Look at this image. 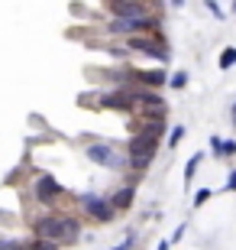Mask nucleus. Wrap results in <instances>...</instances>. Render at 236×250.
<instances>
[{
	"label": "nucleus",
	"instance_id": "obj_1",
	"mask_svg": "<svg viewBox=\"0 0 236 250\" xmlns=\"http://www.w3.org/2000/svg\"><path fill=\"white\" fill-rule=\"evenodd\" d=\"M36 234L39 237H49L55 244H74L78 241V221L74 218H62V214H46V218H39L36 221Z\"/></svg>",
	"mask_w": 236,
	"mask_h": 250
},
{
	"label": "nucleus",
	"instance_id": "obj_2",
	"mask_svg": "<svg viewBox=\"0 0 236 250\" xmlns=\"http://www.w3.org/2000/svg\"><path fill=\"white\" fill-rule=\"evenodd\" d=\"M162 130V117L155 124H149L145 130H139L136 137L127 143V156H155V133Z\"/></svg>",
	"mask_w": 236,
	"mask_h": 250
},
{
	"label": "nucleus",
	"instance_id": "obj_3",
	"mask_svg": "<svg viewBox=\"0 0 236 250\" xmlns=\"http://www.w3.org/2000/svg\"><path fill=\"white\" fill-rule=\"evenodd\" d=\"M129 49H133V52H139V56L155 59V62H168V59H172L168 46H162V39L143 36V33H133V36H129Z\"/></svg>",
	"mask_w": 236,
	"mask_h": 250
},
{
	"label": "nucleus",
	"instance_id": "obj_4",
	"mask_svg": "<svg viewBox=\"0 0 236 250\" xmlns=\"http://www.w3.org/2000/svg\"><path fill=\"white\" fill-rule=\"evenodd\" d=\"M78 202H81V208L91 214L94 221H100V224H110V221H113V214H117V208H113V202H110V198H97V195H81Z\"/></svg>",
	"mask_w": 236,
	"mask_h": 250
},
{
	"label": "nucleus",
	"instance_id": "obj_5",
	"mask_svg": "<svg viewBox=\"0 0 236 250\" xmlns=\"http://www.w3.org/2000/svg\"><path fill=\"white\" fill-rule=\"evenodd\" d=\"M133 101H136V91H127V88L100 94V107H110V111H129Z\"/></svg>",
	"mask_w": 236,
	"mask_h": 250
},
{
	"label": "nucleus",
	"instance_id": "obj_6",
	"mask_svg": "<svg viewBox=\"0 0 236 250\" xmlns=\"http://www.w3.org/2000/svg\"><path fill=\"white\" fill-rule=\"evenodd\" d=\"M58 195H62V186H58V179H55V176H39L36 179V202L52 205Z\"/></svg>",
	"mask_w": 236,
	"mask_h": 250
},
{
	"label": "nucleus",
	"instance_id": "obj_7",
	"mask_svg": "<svg viewBox=\"0 0 236 250\" xmlns=\"http://www.w3.org/2000/svg\"><path fill=\"white\" fill-rule=\"evenodd\" d=\"M84 153H88V159H91V163H100V166H110V169L123 166V163L113 156V149H110L107 143H91V146L84 149Z\"/></svg>",
	"mask_w": 236,
	"mask_h": 250
},
{
	"label": "nucleus",
	"instance_id": "obj_8",
	"mask_svg": "<svg viewBox=\"0 0 236 250\" xmlns=\"http://www.w3.org/2000/svg\"><path fill=\"white\" fill-rule=\"evenodd\" d=\"M133 198H136V188H117V192L110 195V202H113V208L117 211H127V208H133Z\"/></svg>",
	"mask_w": 236,
	"mask_h": 250
},
{
	"label": "nucleus",
	"instance_id": "obj_9",
	"mask_svg": "<svg viewBox=\"0 0 236 250\" xmlns=\"http://www.w3.org/2000/svg\"><path fill=\"white\" fill-rule=\"evenodd\" d=\"M136 78H139L143 84H152V88H159V84H165V82H168V75H165L162 68H152V72H139Z\"/></svg>",
	"mask_w": 236,
	"mask_h": 250
},
{
	"label": "nucleus",
	"instance_id": "obj_10",
	"mask_svg": "<svg viewBox=\"0 0 236 250\" xmlns=\"http://www.w3.org/2000/svg\"><path fill=\"white\" fill-rule=\"evenodd\" d=\"M200 159H204V153H194V156L188 159V166H184V186H191V179H194V172H198Z\"/></svg>",
	"mask_w": 236,
	"mask_h": 250
},
{
	"label": "nucleus",
	"instance_id": "obj_11",
	"mask_svg": "<svg viewBox=\"0 0 236 250\" xmlns=\"http://www.w3.org/2000/svg\"><path fill=\"white\" fill-rule=\"evenodd\" d=\"M62 244H55V241H49V237H39L36 234V241L29 244V250H58Z\"/></svg>",
	"mask_w": 236,
	"mask_h": 250
},
{
	"label": "nucleus",
	"instance_id": "obj_12",
	"mask_svg": "<svg viewBox=\"0 0 236 250\" xmlns=\"http://www.w3.org/2000/svg\"><path fill=\"white\" fill-rule=\"evenodd\" d=\"M217 65H220V68H233V65H236V49H223L220 59H217Z\"/></svg>",
	"mask_w": 236,
	"mask_h": 250
},
{
	"label": "nucleus",
	"instance_id": "obj_13",
	"mask_svg": "<svg viewBox=\"0 0 236 250\" xmlns=\"http://www.w3.org/2000/svg\"><path fill=\"white\" fill-rule=\"evenodd\" d=\"M129 166L143 172V169H149V166H152V156H129Z\"/></svg>",
	"mask_w": 236,
	"mask_h": 250
},
{
	"label": "nucleus",
	"instance_id": "obj_14",
	"mask_svg": "<svg viewBox=\"0 0 236 250\" xmlns=\"http://www.w3.org/2000/svg\"><path fill=\"white\" fill-rule=\"evenodd\" d=\"M168 84H172L175 91H178V88H184V84H188V72H175L172 78H168Z\"/></svg>",
	"mask_w": 236,
	"mask_h": 250
},
{
	"label": "nucleus",
	"instance_id": "obj_15",
	"mask_svg": "<svg viewBox=\"0 0 236 250\" xmlns=\"http://www.w3.org/2000/svg\"><path fill=\"white\" fill-rule=\"evenodd\" d=\"M210 195H214V192H210V188H198V192H194V202H191V205H194V208H200V205L207 202Z\"/></svg>",
	"mask_w": 236,
	"mask_h": 250
},
{
	"label": "nucleus",
	"instance_id": "obj_16",
	"mask_svg": "<svg viewBox=\"0 0 236 250\" xmlns=\"http://www.w3.org/2000/svg\"><path fill=\"white\" fill-rule=\"evenodd\" d=\"M182 137H184V127L178 124V127H175L172 133H168V146H178V143H182Z\"/></svg>",
	"mask_w": 236,
	"mask_h": 250
},
{
	"label": "nucleus",
	"instance_id": "obj_17",
	"mask_svg": "<svg viewBox=\"0 0 236 250\" xmlns=\"http://www.w3.org/2000/svg\"><path fill=\"white\" fill-rule=\"evenodd\" d=\"M223 156H236V140H223Z\"/></svg>",
	"mask_w": 236,
	"mask_h": 250
},
{
	"label": "nucleus",
	"instance_id": "obj_18",
	"mask_svg": "<svg viewBox=\"0 0 236 250\" xmlns=\"http://www.w3.org/2000/svg\"><path fill=\"white\" fill-rule=\"evenodd\" d=\"M227 192H236V169H230V176H227Z\"/></svg>",
	"mask_w": 236,
	"mask_h": 250
},
{
	"label": "nucleus",
	"instance_id": "obj_19",
	"mask_svg": "<svg viewBox=\"0 0 236 250\" xmlns=\"http://www.w3.org/2000/svg\"><path fill=\"white\" fill-rule=\"evenodd\" d=\"M184 231H188V228H184V224H178V228H175V234H172V244H178L184 237Z\"/></svg>",
	"mask_w": 236,
	"mask_h": 250
},
{
	"label": "nucleus",
	"instance_id": "obj_20",
	"mask_svg": "<svg viewBox=\"0 0 236 250\" xmlns=\"http://www.w3.org/2000/svg\"><path fill=\"white\" fill-rule=\"evenodd\" d=\"M129 247H133V237H127V241L120 244V247H113V250H129Z\"/></svg>",
	"mask_w": 236,
	"mask_h": 250
},
{
	"label": "nucleus",
	"instance_id": "obj_21",
	"mask_svg": "<svg viewBox=\"0 0 236 250\" xmlns=\"http://www.w3.org/2000/svg\"><path fill=\"white\" fill-rule=\"evenodd\" d=\"M230 124L236 127V101H233V111H230Z\"/></svg>",
	"mask_w": 236,
	"mask_h": 250
},
{
	"label": "nucleus",
	"instance_id": "obj_22",
	"mask_svg": "<svg viewBox=\"0 0 236 250\" xmlns=\"http://www.w3.org/2000/svg\"><path fill=\"white\" fill-rule=\"evenodd\" d=\"M168 247H172V241H162V244H159L155 250H168Z\"/></svg>",
	"mask_w": 236,
	"mask_h": 250
},
{
	"label": "nucleus",
	"instance_id": "obj_23",
	"mask_svg": "<svg viewBox=\"0 0 236 250\" xmlns=\"http://www.w3.org/2000/svg\"><path fill=\"white\" fill-rule=\"evenodd\" d=\"M182 3H184V0H172V7H182Z\"/></svg>",
	"mask_w": 236,
	"mask_h": 250
},
{
	"label": "nucleus",
	"instance_id": "obj_24",
	"mask_svg": "<svg viewBox=\"0 0 236 250\" xmlns=\"http://www.w3.org/2000/svg\"><path fill=\"white\" fill-rule=\"evenodd\" d=\"M233 13H236V0H233Z\"/></svg>",
	"mask_w": 236,
	"mask_h": 250
}]
</instances>
